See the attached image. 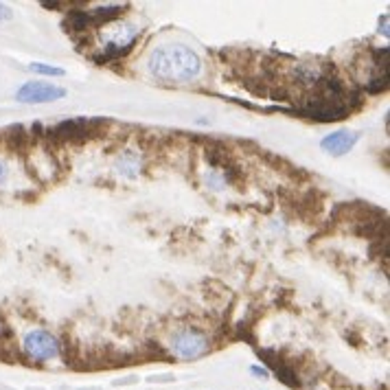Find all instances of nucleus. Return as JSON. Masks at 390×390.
Listing matches in <instances>:
<instances>
[{
	"mask_svg": "<svg viewBox=\"0 0 390 390\" xmlns=\"http://www.w3.org/2000/svg\"><path fill=\"white\" fill-rule=\"evenodd\" d=\"M147 68L153 80L163 84H189L202 73V60L184 44H167L149 55Z\"/></svg>",
	"mask_w": 390,
	"mask_h": 390,
	"instance_id": "f257e3e1",
	"label": "nucleus"
},
{
	"mask_svg": "<svg viewBox=\"0 0 390 390\" xmlns=\"http://www.w3.org/2000/svg\"><path fill=\"white\" fill-rule=\"evenodd\" d=\"M108 127H110V121L106 119H70L51 130H44V139L49 141L51 149L66 147V145L77 147V145H86L88 141L101 139V136H106Z\"/></svg>",
	"mask_w": 390,
	"mask_h": 390,
	"instance_id": "f03ea898",
	"label": "nucleus"
},
{
	"mask_svg": "<svg viewBox=\"0 0 390 390\" xmlns=\"http://www.w3.org/2000/svg\"><path fill=\"white\" fill-rule=\"evenodd\" d=\"M210 338L202 331L193 329V327H184L180 331H175L171 336V351L173 356L178 360H184V362H193V360H200L204 358L206 353H210Z\"/></svg>",
	"mask_w": 390,
	"mask_h": 390,
	"instance_id": "7ed1b4c3",
	"label": "nucleus"
},
{
	"mask_svg": "<svg viewBox=\"0 0 390 390\" xmlns=\"http://www.w3.org/2000/svg\"><path fill=\"white\" fill-rule=\"evenodd\" d=\"M23 351L29 360H33L37 364H44V362H51L60 356V340L44 329H33L23 340Z\"/></svg>",
	"mask_w": 390,
	"mask_h": 390,
	"instance_id": "20e7f679",
	"label": "nucleus"
},
{
	"mask_svg": "<svg viewBox=\"0 0 390 390\" xmlns=\"http://www.w3.org/2000/svg\"><path fill=\"white\" fill-rule=\"evenodd\" d=\"M68 92L62 86H55L49 82H27L25 86L18 88L15 101L27 103V106H40V103H53L64 99Z\"/></svg>",
	"mask_w": 390,
	"mask_h": 390,
	"instance_id": "39448f33",
	"label": "nucleus"
},
{
	"mask_svg": "<svg viewBox=\"0 0 390 390\" xmlns=\"http://www.w3.org/2000/svg\"><path fill=\"white\" fill-rule=\"evenodd\" d=\"M136 40H139V31L123 27L121 33H114L106 40L103 53H99V57H96V64H108V62L121 60V57H125L134 49Z\"/></svg>",
	"mask_w": 390,
	"mask_h": 390,
	"instance_id": "423d86ee",
	"label": "nucleus"
},
{
	"mask_svg": "<svg viewBox=\"0 0 390 390\" xmlns=\"http://www.w3.org/2000/svg\"><path fill=\"white\" fill-rule=\"evenodd\" d=\"M360 141V134L353 130H338V132H331L327 134L325 139L320 141V147L329 153V156H344L353 149Z\"/></svg>",
	"mask_w": 390,
	"mask_h": 390,
	"instance_id": "0eeeda50",
	"label": "nucleus"
},
{
	"mask_svg": "<svg viewBox=\"0 0 390 390\" xmlns=\"http://www.w3.org/2000/svg\"><path fill=\"white\" fill-rule=\"evenodd\" d=\"M3 145H7L11 153L20 156V158H27L29 151L35 145V141H33V136H31V132L27 127L11 125V127H7L3 132Z\"/></svg>",
	"mask_w": 390,
	"mask_h": 390,
	"instance_id": "6e6552de",
	"label": "nucleus"
},
{
	"mask_svg": "<svg viewBox=\"0 0 390 390\" xmlns=\"http://www.w3.org/2000/svg\"><path fill=\"white\" fill-rule=\"evenodd\" d=\"M116 169H119V173L125 175V178H130V180L139 178V173H141L139 156H136L134 151H123L119 156V161H116Z\"/></svg>",
	"mask_w": 390,
	"mask_h": 390,
	"instance_id": "1a4fd4ad",
	"label": "nucleus"
},
{
	"mask_svg": "<svg viewBox=\"0 0 390 390\" xmlns=\"http://www.w3.org/2000/svg\"><path fill=\"white\" fill-rule=\"evenodd\" d=\"M29 70H31V73H35V75H46V77H62V75H64V70H62V68L51 66V64H40V62L29 64Z\"/></svg>",
	"mask_w": 390,
	"mask_h": 390,
	"instance_id": "9d476101",
	"label": "nucleus"
},
{
	"mask_svg": "<svg viewBox=\"0 0 390 390\" xmlns=\"http://www.w3.org/2000/svg\"><path fill=\"white\" fill-rule=\"evenodd\" d=\"M147 382H149V384H171V382H175V377H173L171 373H163V375H151V377H147Z\"/></svg>",
	"mask_w": 390,
	"mask_h": 390,
	"instance_id": "9b49d317",
	"label": "nucleus"
},
{
	"mask_svg": "<svg viewBox=\"0 0 390 390\" xmlns=\"http://www.w3.org/2000/svg\"><path fill=\"white\" fill-rule=\"evenodd\" d=\"M250 373L255 375V377H259V379H270V370L263 368V366H259V364H252L250 366Z\"/></svg>",
	"mask_w": 390,
	"mask_h": 390,
	"instance_id": "f8f14e48",
	"label": "nucleus"
},
{
	"mask_svg": "<svg viewBox=\"0 0 390 390\" xmlns=\"http://www.w3.org/2000/svg\"><path fill=\"white\" fill-rule=\"evenodd\" d=\"M7 178H9V167L3 158H0V184H5Z\"/></svg>",
	"mask_w": 390,
	"mask_h": 390,
	"instance_id": "ddd939ff",
	"label": "nucleus"
},
{
	"mask_svg": "<svg viewBox=\"0 0 390 390\" xmlns=\"http://www.w3.org/2000/svg\"><path fill=\"white\" fill-rule=\"evenodd\" d=\"M9 18H11V9H9L7 5L0 3V23H3V20H9Z\"/></svg>",
	"mask_w": 390,
	"mask_h": 390,
	"instance_id": "4468645a",
	"label": "nucleus"
},
{
	"mask_svg": "<svg viewBox=\"0 0 390 390\" xmlns=\"http://www.w3.org/2000/svg\"><path fill=\"white\" fill-rule=\"evenodd\" d=\"M114 386H127V384H136V377H127V379H114Z\"/></svg>",
	"mask_w": 390,
	"mask_h": 390,
	"instance_id": "2eb2a0df",
	"label": "nucleus"
},
{
	"mask_svg": "<svg viewBox=\"0 0 390 390\" xmlns=\"http://www.w3.org/2000/svg\"><path fill=\"white\" fill-rule=\"evenodd\" d=\"M386 25H388V15H384V27H379V33H384V37H388V29H386Z\"/></svg>",
	"mask_w": 390,
	"mask_h": 390,
	"instance_id": "dca6fc26",
	"label": "nucleus"
},
{
	"mask_svg": "<svg viewBox=\"0 0 390 390\" xmlns=\"http://www.w3.org/2000/svg\"><path fill=\"white\" fill-rule=\"evenodd\" d=\"M0 145H3V132H0Z\"/></svg>",
	"mask_w": 390,
	"mask_h": 390,
	"instance_id": "f3484780",
	"label": "nucleus"
},
{
	"mask_svg": "<svg viewBox=\"0 0 390 390\" xmlns=\"http://www.w3.org/2000/svg\"><path fill=\"white\" fill-rule=\"evenodd\" d=\"M0 327H3V325H0Z\"/></svg>",
	"mask_w": 390,
	"mask_h": 390,
	"instance_id": "a211bd4d",
	"label": "nucleus"
}]
</instances>
